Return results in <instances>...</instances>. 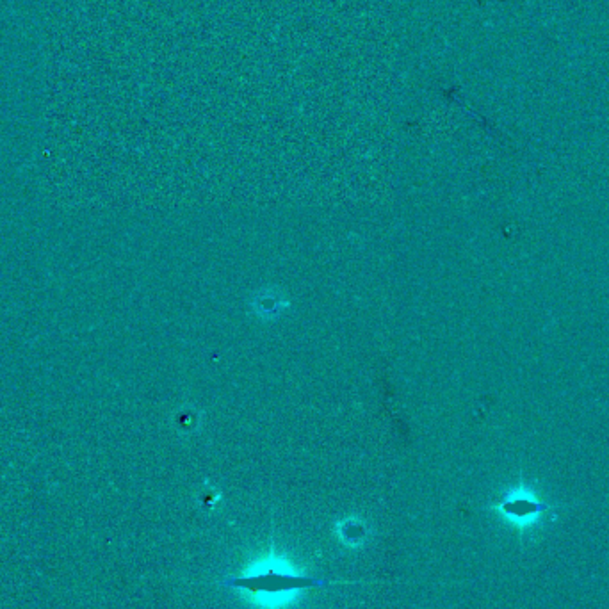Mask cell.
<instances>
[{
	"label": "cell",
	"instance_id": "1",
	"mask_svg": "<svg viewBox=\"0 0 609 609\" xmlns=\"http://www.w3.org/2000/svg\"><path fill=\"white\" fill-rule=\"evenodd\" d=\"M328 585H332V581L296 574L289 567L280 565L278 561L264 563L259 569L248 570V574L243 576L225 579V586L241 590L260 604H269V606H275L280 601L287 602L293 595L303 590Z\"/></svg>",
	"mask_w": 609,
	"mask_h": 609
}]
</instances>
